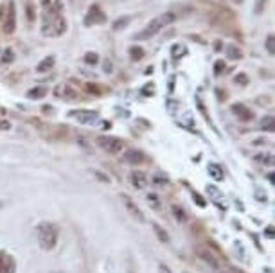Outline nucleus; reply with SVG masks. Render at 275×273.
<instances>
[{
	"mask_svg": "<svg viewBox=\"0 0 275 273\" xmlns=\"http://www.w3.org/2000/svg\"><path fill=\"white\" fill-rule=\"evenodd\" d=\"M173 22H177V15L173 13V11H166V13H162V15H159V17L153 18V20H151L150 24H148V26L144 27L142 31H139L135 38H137V40H150V38H153V36H155L157 33H160L164 27L171 26Z\"/></svg>",
	"mask_w": 275,
	"mask_h": 273,
	"instance_id": "1",
	"label": "nucleus"
},
{
	"mask_svg": "<svg viewBox=\"0 0 275 273\" xmlns=\"http://www.w3.org/2000/svg\"><path fill=\"white\" fill-rule=\"evenodd\" d=\"M36 235H38V243L43 250H52L58 244V237H60V230L54 223L43 221L36 226Z\"/></svg>",
	"mask_w": 275,
	"mask_h": 273,
	"instance_id": "2",
	"label": "nucleus"
},
{
	"mask_svg": "<svg viewBox=\"0 0 275 273\" xmlns=\"http://www.w3.org/2000/svg\"><path fill=\"white\" fill-rule=\"evenodd\" d=\"M95 144H97L99 150H103L104 153H110V155H119L120 151L124 150L122 141L117 139V136H110V135L97 136V139H95Z\"/></svg>",
	"mask_w": 275,
	"mask_h": 273,
	"instance_id": "3",
	"label": "nucleus"
},
{
	"mask_svg": "<svg viewBox=\"0 0 275 273\" xmlns=\"http://www.w3.org/2000/svg\"><path fill=\"white\" fill-rule=\"evenodd\" d=\"M70 119H76L79 124H94L99 120V113L94 110H72L69 111Z\"/></svg>",
	"mask_w": 275,
	"mask_h": 273,
	"instance_id": "4",
	"label": "nucleus"
},
{
	"mask_svg": "<svg viewBox=\"0 0 275 273\" xmlns=\"http://www.w3.org/2000/svg\"><path fill=\"white\" fill-rule=\"evenodd\" d=\"M45 17H61L63 13V2L61 0H40Z\"/></svg>",
	"mask_w": 275,
	"mask_h": 273,
	"instance_id": "5",
	"label": "nucleus"
},
{
	"mask_svg": "<svg viewBox=\"0 0 275 273\" xmlns=\"http://www.w3.org/2000/svg\"><path fill=\"white\" fill-rule=\"evenodd\" d=\"M106 22V15H104V11L99 6H92L90 9H88V13H86L85 17V24L86 26H99V24H104Z\"/></svg>",
	"mask_w": 275,
	"mask_h": 273,
	"instance_id": "6",
	"label": "nucleus"
},
{
	"mask_svg": "<svg viewBox=\"0 0 275 273\" xmlns=\"http://www.w3.org/2000/svg\"><path fill=\"white\" fill-rule=\"evenodd\" d=\"M15 29H17V8H15V2L11 0L8 6V17L4 20V33L13 34Z\"/></svg>",
	"mask_w": 275,
	"mask_h": 273,
	"instance_id": "7",
	"label": "nucleus"
},
{
	"mask_svg": "<svg viewBox=\"0 0 275 273\" xmlns=\"http://www.w3.org/2000/svg\"><path fill=\"white\" fill-rule=\"evenodd\" d=\"M196 255L200 257V259L203 260V262H207V264L211 266V268L214 269H219L221 268V264H219V259L216 255H212V252L209 250V248L205 246H198L196 248Z\"/></svg>",
	"mask_w": 275,
	"mask_h": 273,
	"instance_id": "8",
	"label": "nucleus"
},
{
	"mask_svg": "<svg viewBox=\"0 0 275 273\" xmlns=\"http://www.w3.org/2000/svg\"><path fill=\"white\" fill-rule=\"evenodd\" d=\"M122 160L129 166H141L142 162H146V155L141 150H129L122 153Z\"/></svg>",
	"mask_w": 275,
	"mask_h": 273,
	"instance_id": "9",
	"label": "nucleus"
},
{
	"mask_svg": "<svg viewBox=\"0 0 275 273\" xmlns=\"http://www.w3.org/2000/svg\"><path fill=\"white\" fill-rule=\"evenodd\" d=\"M232 113L241 120V122H250L254 119V111H250V108H246L245 104H234L232 106Z\"/></svg>",
	"mask_w": 275,
	"mask_h": 273,
	"instance_id": "10",
	"label": "nucleus"
},
{
	"mask_svg": "<svg viewBox=\"0 0 275 273\" xmlns=\"http://www.w3.org/2000/svg\"><path fill=\"white\" fill-rule=\"evenodd\" d=\"M15 271H17L15 259L9 253L0 252V273H15Z\"/></svg>",
	"mask_w": 275,
	"mask_h": 273,
	"instance_id": "11",
	"label": "nucleus"
},
{
	"mask_svg": "<svg viewBox=\"0 0 275 273\" xmlns=\"http://www.w3.org/2000/svg\"><path fill=\"white\" fill-rule=\"evenodd\" d=\"M129 184L135 189H144L148 185V175L142 171H131L129 173Z\"/></svg>",
	"mask_w": 275,
	"mask_h": 273,
	"instance_id": "12",
	"label": "nucleus"
},
{
	"mask_svg": "<svg viewBox=\"0 0 275 273\" xmlns=\"http://www.w3.org/2000/svg\"><path fill=\"white\" fill-rule=\"evenodd\" d=\"M122 200H124V205H126V209H128V212L133 216L137 221H141V223H144V214L141 212V209H139L137 205L133 203V201L129 200L128 196H122Z\"/></svg>",
	"mask_w": 275,
	"mask_h": 273,
	"instance_id": "13",
	"label": "nucleus"
},
{
	"mask_svg": "<svg viewBox=\"0 0 275 273\" xmlns=\"http://www.w3.org/2000/svg\"><path fill=\"white\" fill-rule=\"evenodd\" d=\"M207 173H209V176H211L212 180H223V171H221V167L216 166V164H209L207 166Z\"/></svg>",
	"mask_w": 275,
	"mask_h": 273,
	"instance_id": "14",
	"label": "nucleus"
},
{
	"mask_svg": "<svg viewBox=\"0 0 275 273\" xmlns=\"http://www.w3.org/2000/svg\"><path fill=\"white\" fill-rule=\"evenodd\" d=\"M254 160L261 166H273V155L271 153H259L254 157Z\"/></svg>",
	"mask_w": 275,
	"mask_h": 273,
	"instance_id": "15",
	"label": "nucleus"
},
{
	"mask_svg": "<svg viewBox=\"0 0 275 273\" xmlns=\"http://www.w3.org/2000/svg\"><path fill=\"white\" fill-rule=\"evenodd\" d=\"M52 65H54V58L52 56H49V58H45V60L40 61V65L36 67V72H47V70H51Z\"/></svg>",
	"mask_w": 275,
	"mask_h": 273,
	"instance_id": "16",
	"label": "nucleus"
},
{
	"mask_svg": "<svg viewBox=\"0 0 275 273\" xmlns=\"http://www.w3.org/2000/svg\"><path fill=\"white\" fill-rule=\"evenodd\" d=\"M45 94H47V88L45 86H38V88H33L27 92V97L29 99H42L45 97Z\"/></svg>",
	"mask_w": 275,
	"mask_h": 273,
	"instance_id": "17",
	"label": "nucleus"
},
{
	"mask_svg": "<svg viewBox=\"0 0 275 273\" xmlns=\"http://www.w3.org/2000/svg\"><path fill=\"white\" fill-rule=\"evenodd\" d=\"M153 230H155V234L159 235V239H160V241H162V243H168V241H169L168 232L162 230V228H160V225H157V223H153Z\"/></svg>",
	"mask_w": 275,
	"mask_h": 273,
	"instance_id": "18",
	"label": "nucleus"
},
{
	"mask_svg": "<svg viewBox=\"0 0 275 273\" xmlns=\"http://www.w3.org/2000/svg\"><path fill=\"white\" fill-rule=\"evenodd\" d=\"M264 47H266L268 54H275V36L273 34H268L266 42H264Z\"/></svg>",
	"mask_w": 275,
	"mask_h": 273,
	"instance_id": "19",
	"label": "nucleus"
},
{
	"mask_svg": "<svg viewBox=\"0 0 275 273\" xmlns=\"http://www.w3.org/2000/svg\"><path fill=\"white\" fill-rule=\"evenodd\" d=\"M228 58H230V60H241V58H243V54H241V51L237 47H234V45H230V47H228Z\"/></svg>",
	"mask_w": 275,
	"mask_h": 273,
	"instance_id": "20",
	"label": "nucleus"
},
{
	"mask_svg": "<svg viewBox=\"0 0 275 273\" xmlns=\"http://www.w3.org/2000/svg\"><path fill=\"white\" fill-rule=\"evenodd\" d=\"M173 214H175V218H177L178 221H185V219H187V216H185V212L180 209V207H177V205L173 207Z\"/></svg>",
	"mask_w": 275,
	"mask_h": 273,
	"instance_id": "21",
	"label": "nucleus"
},
{
	"mask_svg": "<svg viewBox=\"0 0 275 273\" xmlns=\"http://www.w3.org/2000/svg\"><path fill=\"white\" fill-rule=\"evenodd\" d=\"M262 128L268 129V131H273V128H275L273 117H266V119H262Z\"/></svg>",
	"mask_w": 275,
	"mask_h": 273,
	"instance_id": "22",
	"label": "nucleus"
},
{
	"mask_svg": "<svg viewBox=\"0 0 275 273\" xmlns=\"http://www.w3.org/2000/svg\"><path fill=\"white\" fill-rule=\"evenodd\" d=\"M142 56H144V52H142L141 47H133V49H131V60H141Z\"/></svg>",
	"mask_w": 275,
	"mask_h": 273,
	"instance_id": "23",
	"label": "nucleus"
},
{
	"mask_svg": "<svg viewBox=\"0 0 275 273\" xmlns=\"http://www.w3.org/2000/svg\"><path fill=\"white\" fill-rule=\"evenodd\" d=\"M97 54H92V52H88V54L85 56V61L86 63H97Z\"/></svg>",
	"mask_w": 275,
	"mask_h": 273,
	"instance_id": "24",
	"label": "nucleus"
},
{
	"mask_svg": "<svg viewBox=\"0 0 275 273\" xmlns=\"http://www.w3.org/2000/svg\"><path fill=\"white\" fill-rule=\"evenodd\" d=\"M8 129H11V124L8 120H0V131H8Z\"/></svg>",
	"mask_w": 275,
	"mask_h": 273,
	"instance_id": "25",
	"label": "nucleus"
},
{
	"mask_svg": "<svg viewBox=\"0 0 275 273\" xmlns=\"http://www.w3.org/2000/svg\"><path fill=\"white\" fill-rule=\"evenodd\" d=\"M26 9H27V18H29L31 22H35V15H33V6L27 4V6H26Z\"/></svg>",
	"mask_w": 275,
	"mask_h": 273,
	"instance_id": "26",
	"label": "nucleus"
},
{
	"mask_svg": "<svg viewBox=\"0 0 275 273\" xmlns=\"http://www.w3.org/2000/svg\"><path fill=\"white\" fill-rule=\"evenodd\" d=\"M4 61H8V63H11L13 61V52H11V49H8V52L4 54V58H2Z\"/></svg>",
	"mask_w": 275,
	"mask_h": 273,
	"instance_id": "27",
	"label": "nucleus"
},
{
	"mask_svg": "<svg viewBox=\"0 0 275 273\" xmlns=\"http://www.w3.org/2000/svg\"><path fill=\"white\" fill-rule=\"evenodd\" d=\"M159 273H173V271L169 269V266H166L164 262H160V264H159Z\"/></svg>",
	"mask_w": 275,
	"mask_h": 273,
	"instance_id": "28",
	"label": "nucleus"
},
{
	"mask_svg": "<svg viewBox=\"0 0 275 273\" xmlns=\"http://www.w3.org/2000/svg\"><path fill=\"white\" fill-rule=\"evenodd\" d=\"M148 201H151V203L155 205V209H159V201H157L155 194H150V196H148Z\"/></svg>",
	"mask_w": 275,
	"mask_h": 273,
	"instance_id": "29",
	"label": "nucleus"
},
{
	"mask_svg": "<svg viewBox=\"0 0 275 273\" xmlns=\"http://www.w3.org/2000/svg\"><path fill=\"white\" fill-rule=\"evenodd\" d=\"M237 79H239V83H241V85H245V79H246V76H245V74H241V76H237Z\"/></svg>",
	"mask_w": 275,
	"mask_h": 273,
	"instance_id": "30",
	"label": "nucleus"
},
{
	"mask_svg": "<svg viewBox=\"0 0 275 273\" xmlns=\"http://www.w3.org/2000/svg\"><path fill=\"white\" fill-rule=\"evenodd\" d=\"M232 2H234V4H237V6H241L243 2H245V0H232Z\"/></svg>",
	"mask_w": 275,
	"mask_h": 273,
	"instance_id": "31",
	"label": "nucleus"
},
{
	"mask_svg": "<svg viewBox=\"0 0 275 273\" xmlns=\"http://www.w3.org/2000/svg\"><path fill=\"white\" fill-rule=\"evenodd\" d=\"M184 273H187V271H184Z\"/></svg>",
	"mask_w": 275,
	"mask_h": 273,
	"instance_id": "32",
	"label": "nucleus"
}]
</instances>
